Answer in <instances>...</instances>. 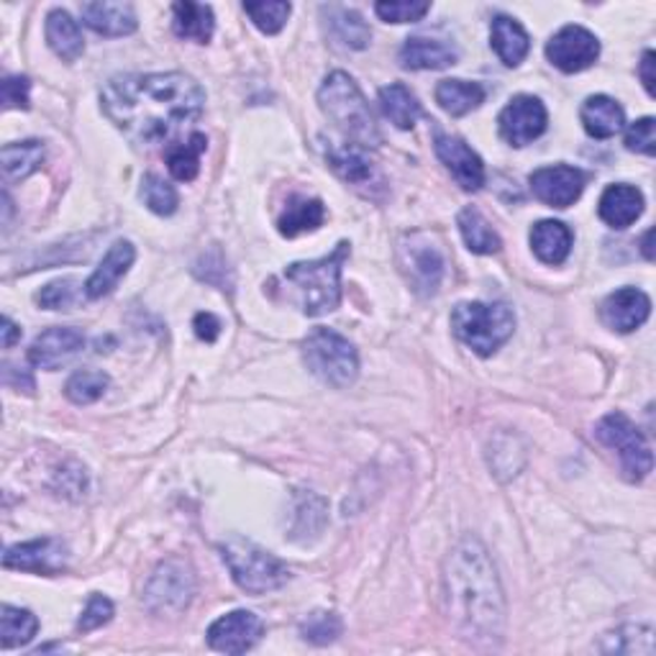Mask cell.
I'll return each mask as SVG.
<instances>
[{
  "mask_svg": "<svg viewBox=\"0 0 656 656\" xmlns=\"http://www.w3.org/2000/svg\"><path fill=\"white\" fill-rule=\"evenodd\" d=\"M485 95H488V91L480 83H467V80H441L436 85V103L455 118L480 108Z\"/></svg>",
  "mask_w": 656,
  "mask_h": 656,
  "instance_id": "cell-31",
  "label": "cell"
},
{
  "mask_svg": "<svg viewBox=\"0 0 656 656\" xmlns=\"http://www.w3.org/2000/svg\"><path fill=\"white\" fill-rule=\"evenodd\" d=\"M585 183V173L570 165L539 167L529 177L533 196L552 208H570L574 200H580Z\"/></svg>",
  "mask_w": 656,
  "mask_h": 656,
  "instance_id": "cell-13",
  "label": "cell"
},
{
  "mask_svg": "<svg viewBox=\"0 0 656 656\" xmlns=\"http://www.w3.org/2000/svg\"><path fill=\"white\" fill-rule=\"evenodd\" d=\"M379 105H383V113L400 128V132H410L420 118V103L403 83L383 87V91H379Z\"/></svg>",
  "mask_w": 656,
  "mask_h": 656,
  "instance_id": "cell-35",
  "label": "cell"
},
{
  "mask_svg": "<svg viewBox=\"0 0 656 656\" xmlns=\"http://www.w3.org/2000/svg\"><path fill=\"white\" fill-rule=\"evenodd\" d=\"M459 54L441 39L410 37L400 50V64L405 70H447L457 64Z\"/></svg>",
  "mask_w": 656,
  "mask_h": 656,
  "instance_id": "cell-21",
  "label": "cell"
},
{
  "mask_svg": "<svg viewBox=\"0 0 656 656\" xmlns=\"http://www.w3.org/2000/svg\"><path fill=\"white\" fill-rule=\"evenodd\" d=\"M428 11H431V3H418V0H387L375 6V13L387 23H416Z\"/></svg>",
  "mask_w": 656,
  "mask_h": 656,
  "instance_id": "cell-42",
  "label": "cell"
},
{
  "mask_svg": "<svg viewBox=\"0 0 656 656\" xmlns=\"http://www.w3.org/2000/svg\"><path fill=\"white\" fill-rule=\"evenodd\" d=\"M39 631V618L23 607L3 605L0 607V646L3 649H15L27 646Z\"/></svg>",
  "mask_w": 656,
  "mask_h": 656,
  "instance_id": "cell-36",
  "label": "cell"
},
{
  "mask_svg": "<svg viewBox=\"0 0 656 656\" xmlns=\"http://www.w3.org/2000/svg\"><path fill=\"white\" fill-rule=\"evenodd\" d=\"M323 218H326V208L319 198H305V196H295L288 200L285 210H282L278 229L282 237L293 239L301 237V233L321 229Z\"/></svg>",
  "mask_w": 656,
  "mask_h": 656,
  "instance_id": "cell-29",
  "label": "cell"
},
{
  "mask_svg": "<svg viewBox=\"0 0 656 656\" xmlns=\"http://www.w3.org/2000/svg\"><path fill=\"white\" fill-rule=\"evenodd\" d=\"M582 126L593 139H611L626 124V113L607 95H590L580 111Z\"/></svg>",
  "mask_w": 656,
  "mask_h": 656,
  "instance_id": "cell-25",
  "label": "cell"
},
{
  "mask_svg": "<svg viewBox=\"0 0 656 656\" xmlns=\"http://www.w3.org/2000/svg\"><path fill=\"white\" fill-rule=\"evenodd\" d=\"M434 147H436V154H439V159L444 162V165H447L451 177H455L461 188L472 190V192L482 188L485 165H482V159L477 157V152H472V147H469L465 139L436 132Z\"/></svg>",
  "mask_w": 656,
  "mask_h": 656,
  "instance_id": "cell-17",
  "label": "cell"
},
{
  "mask_svg": "<svg viewBox=\"0 0 656 656\" xmlns=\"http://www.w3.org/2000/svg\"><path fill=\"white\" fill-rule=\"evenodd\" d=\"M0 159H3V177L8 183H21L27 180L29 175H34L44 162V144L37 139L19 142V144H6L3 152H0Z\"/></svg>",
  "mask_w": 656,
  "mask_h": 656,
  "instance_id": "cell-33",
  "label": "cell"
},
{
  "mask_svg": "<svg viewBox=\"0 0 656 656\" xmlns=\"http://www.w3.org/2000/svg\"><path fill=\"white\" fill-rule=\"evenodd\" d=\"M29 91L31 80L23 75H8L0 83V101H3V111H27L29 108Z\"/></svg>",
  "mask_w": 656,
  "mask_h": 656,
  "instance_id": "cell-45",
  "label": "cell"
},
{
  "mask_svg": "<svg viewBox=\"0 0 656 656\" xmlns=\"http://www.w3.org/2000/svg\"><path fill=\"white\" fill-rule=\"evenodd\" d=\"M350 254V241H339L331 254L288 267L285 280L295 285L305 315L319 319V315L336 311L342 303V270Z\"/></svg>",
  "mask_w": 656,
  "mask_h": 656,
  "instance_id": "cell-4",
  "label": "cell"
},
{
  "mask_svg": "<svg viewBox=\"0 0 656 656\" xmlns=\"http://www.w3.org/2000/svg\"><path fill=\"white\" fill-rule=\"evenodd\" d=\"M652 313L649 295L642 293L638 288H621L611 293L601 305V315L607 329L618 331V334H631L638 326H644Z\"/></svg>",
  "mask_w": 656,
  "mask_h": 656,
  "instance_id": "cell-18",
  "label": "cell"
},
{
  "mask_svg": "<svg viewBox=\"0 0 656 656\" xmlns=\"http://www.w3.org/2000/svg\"><path fill=\"white\" fill-rule=\"evenodd\" d=\"M303 362L321 383L350 387L360 375V356L354 344L334 329H315L303 342Z\"/></svg>",
  "mask_w": 656,
  "mask_h": 656,
  "instance_id": "cell-7",
  "label": "cell"
},
{
  "mask_svg": "<svg viewBox=\"0 0 656 656\" xmlns=\"http://www.w3.org/2000/svg\"><path fill=\"white\" fill-rule=\"evenodd\" d=\"M549 116L544 103L533 95H516L498 118L500 136L513 147H525L546 132Z\"/></svg>",
  "mask_w": 656,
  "mask_h": 656,
  "instance_id": "cell-12",
  "label": "cell"
},
{
  "mask_svg": "<svg viewBox=\"0 0 656 656\" xmlns=\"http://www.w3.org/2000/svg\"><path fill=\"white\" fill-rule=\"evenodd\" d=\"M206 147H208L206 134H192L188 142L177 144V147L169 149L167 152L169 175L180 183L196 180L198 169H200V154L206 152Z\"/></svg>",
  "mask_w": 656,
  "mask_h": 656,
  "instance_id": "cell-37",
  "label": "cell"
},
{
  "mask_svg": "<svg viewBox=\"0 0 656 656\" xmlns=\"http://www.w3.org/2000/svg\"><path fill=\"white\" fill-rule=\"evenodd\" d=\"M113 618V603L108 601L105 595H91V601H87L83 615H80L77 621V631H83V634H91V631L105 626Z\"/></svg>",
  "mask_w": 656,
  "mask_h": 656,
  "instance_id": "cell-46",
  "label": "cell"
},
{
  "mask_svg": "<svg viewBox=\"0 0 656 656\" xmlns=\"http://www.w3.org/2000/svg\"><path fill=\"white\" fill-rule=\"evenodd\" d=\"M398 262L410 282L413 293L420 298H431L439 293L444 280V254L424 233H410L398 247Z\"/></svg>",
  "mask_w": 656,
  "mask_h": 656,
  "instance_id": "cell-9",
  "label": "cell"
},
{
  "mask_svg": "<svg viewBox=\"0 0 656 656\" xmlns=\"http://www.w3.org/2000/svg\"><path fill=\"white\" fill-rule=\"evenodd\" d=\"M449 615L467 642L492 644L503 634L506 603L488 549L465 539L451 549L444 564Z\"/></svg>",
  "mask_w": 656,
  "mask_h": 656,
  "instance_id": "cell-2",
  "label": "cell"
},
{
  "mask_svg": "<svg viewBox=\"0 0 656 656\" xmlns=\"http://www.w3.org/2000/svg\"><path fill=\"white\" fill-rule=\"evenodd\" d=\"M136 259V249L132 241H116L108 252H105L103 262L98 264V270H95L91 278L85 282V295L91 298V301H101V298L111 295L113 290L118 288V282L126 278V272L132 270Z\"/></svg>",
  "mask_w": 656,
  "mask_h": 656,
  "instance_id": "cell-19",
  "label": "cell"
},
{
  "mask_svg": "<svg viewBox=\"0 0 656 656\" xmlns=\"http://www.w3.org/2000/svg\"><path fill=\"white\" fill-rule=\"evenodd\" d=\"M451 329L480 356L496 354L516 331V315L503 303H459L451 313Z\"/></svg>",
  "mask_w": 656,
  "mask_h": 656,
  "instance_id": "cell-5",
  "label": "cell"
},
{
  "mask_svg": "<svg viewBox=\"0 0 656 656\" xmlns=\"http://www.w3.org/2000/svg\"><path fill=\"white\" fill-rule=\"evenodd\" d=\"M70 559V549L62 539H34L27 544L8 546L3 554L6 570H23L37 574H60Z\"/></svg>",
  "mask_w": 656,
  "mask_h": 656,
  "instance_id": "cell-14",
  "label": "cell"
},
{
  "mask_svg": "<svg viewBox=\"0 0 656 656\" xmlns=\"http://www.w3.org/2000/svg\"><path fill=\"white\" fill-rule=\"evenodd\" d=\"M83 21L101 37H128L136 31L132 3H85L80 8Z\"/></svg>",
  "mask_w": 656,
  "mask_h": 656,
  "instance_id": "cell-24",
  "label": "cell"
},
{
  "mask_svg": "<svg viewBox=\"0 0 656 656\" xmlns=\"http://www.w3.org/2000/svg\"><path fill=\"white\" fill-rule=\"evenodd\" d=\"M244 11L262 34H278L288 23L293 6L272 0V3H244Z\"/></svg>",
  "mask_w": 656,
  "mask_h": 656,
  "instance_id": "cell-41",
  "label": "cell"
},
{
  "mask_svg": "<svg viewBox=\"0 0 656 656\" xmlns=\"http://www.w3.org/2000/svg\"><path fill=\"white\" fill-rule=\"evenodd\" d=\"M323 23H326L329 37L334 39V44L344 46V50H364L369 44L372 31L364 19L352 8L344 6H323Z\"/></svg>",
  "mask_w": 656,
  "mask_h": 656,
  "instance_id": "cell-22",
  "label": "cell"
},
{
  "mask_svg": "<svg viewBox=\"0 0 656 656\" xmlns=\"http://www.w3.org/2000/svg\"><path fill=\"white\" fill-rule=\"evenodd\" d=\"M295 521H293V531H290V539L293 541H305L319 539L323 525L329 521V503L313 492H298L295 500Z\"/></svg>",
  "mask_w": 656,
  "mask_h": 656,
  "instance_id": "cell-32",
  "label": "cell"
},
{
  "mask_svg": "<svg viewBox=\"0 0 656 656\" xmlns=\"http://www.w3.org/2000/svg\"><path fill=\"white\" fill-rule=\"evenodd\" d=\"M319 105L321 111L342 128L350 144H356V147L362 149L379 147L383 136H379L369 103L362 95L360 85H356L346 72H331V75L323 80L319 91Z\"/></svg>",
  "mask_w": 656,
  "mask_h": 656,
  "instance_id": "cell-3",
  "label": "cell"
},
{
  "mask_svg": "<svg viewBox=\"0 0 656 656\" xmlns=\"http://www.w3.org/2000/svg\"><path fill=\"white\" fill-rule=\"evenodd\" d=\"M457 223H459L461 239H465L469 252H475V254H498L500 247H503V241H500L498 231L492 229V226L488 223V218H485L477 208L461 210Z\"/></svg>",
  "mask_w": 656,
  "mask_h": 656,
  "instance_id": "cell-34",
  "label": "cell"
},
{
  "mask_svg": "<svg viewBox=\"0 0 656 656\" xmlns=\"http://www.w3.org/2000/svg\"><path fill=\"white\" fill-rule=\"evenodd\" d=\"M83 331L72 326H54L34 339V344H31L29 350V362L39 369L54 372L75 360V356L83 352Z\"/></svg>",
  "mask_w": 656,
  "mask_h": 656,
  "instance_id": "cell-16",
  "label": "cell"
},
{
  "mask_svg": "<svg viewBox=\"0 0 656 656\" xmlns=\"http://www.w3.org/2000/svg\"><path fill=\"white\" fill-rule=\"evenodd\" d=\"M262 621L252 611H233L208 628V646L221 654H247L262 638Z\"/></svg>",
  "mask_w": 656,
  "mask_h": 656,
  "instance_id": "cell-15",
  "label": "cell"
},
{
  "mask_svg": "<svg viewBox=\"0 0 656 656\" xmlns=\"http://www.w3.org/2000/svg\"><path fill=\"white\" fill-rule=\"evenodd\" d=\"M626 149L654 157L656 154V121L652 116L638 118L626 132Z\"/></svg>",
  "mask_w": 656,
  "mask_h": 656,
  "instance_id": "cell-44",
  "label": "cell"
},
{
  "mask_svg": "<svg viewBox=\"0 0 656 656\" xmlns=\"http://www.w3.org/2000/svg\"><path fill=\"white\" fill-rule=\"evenodd\" d=\"M490 44L506 67H518L531 50V39L525 34V29L516 19H510V15H496Z\"/></svg>",
  "mask_w": 656,
  "mask_h": 656,
  "instance_id": "cell-27",
  "label": "cell"
},
{
  "mask_svg": "<svg viewBox=\"0 0 656 656\" xmlns=\"http://www.w3.org/2000/svg\"><path fill=\"white\" fill-rule=\"evenodd\" d=\"M0 331H3V346H6V350H11V346L21 339V329L15 326V323L8 319V315H3V329H0Z\"/></svg>",
  "mask_w": 656,
  "mask_h": 656,
  "instance_id": "cell-49",
  "label": "cell"
},
{
  "mask_svg": "<svg viewBox=\"0 0 656 656\" xmlns=\"http://www.w3.org/2000/svg\"><path fill=\"white\" fill-rule=\"evenodd\" d=\"M597 214H601V218L611 229H628V226L638 221V216L644 214L642 190L626 183L611 185L601 196Z\"/></svg>",
  "mask_w": 656,
  "mask_h": 656,
  "instance_id": "cell-20",
  "label": "cell"
},
{
  "mask_svg": "<svg viewBox=\"0 0 656 656\" xmlns=\"http://www.w3.org/2000/svg\"><path fill=\"white\" fill-rule=\"evenodd\" d=\"M103 113L136 147H159L196 124L206 105L202 87L185 72L121 75L101 91Z\"/></svg>",
  "mask_w": 656,
  "mask_h": 656,
  "instance_id": "cell-1",
  "label": "cell"
},
{
  "mask_svg": "<svg viewBox=\"0 0 656 656\" xmlns=\"http://www.w3.org/2000/svg\"><path fill=\"white\" fill-rule=\"evenodd\" d=\"M192 595H196V577L183 559H167L165 564H159L144 587V603L154 613H180L190 605Z\"/></svg>",
  "mask_w": 656,
  "mask_h": 656,
  "instance_id": "cell-10",
  "label": "cell"
},
{
  "mask_svg": "<svg viewBox=\"0 0 656 656\" xmlns=\"http://www.w3.org/2000/svg\"><path fill=\"white\" fill-rule=\"evenodd\" d=\"M546 56L556 70L574 75V72L593 67L597 56H601V42H597L593 31L582 27H564L546 42Z\"/></svg>",
  "mask_w": 656,
  "mask_h": 656,
  "instance_id": "cell-11",
  "label": "cell"
},
{
  "mask_svg": "<svg viewBox=\"0 0 656 656\" xmlns=\"http://www.w3.org/2000/svg\"><path fill=\"white\" fill-rule=\"evenodd\" d=\"M192 329H196V336L200 342L210 344L221 334V321H218L214 313H198L196 321H192Z\"/></svg>",
  "mask_w": 656,
  "mask_h": 656,
  "instance_id": "cell-47",
  "label": "cell"
},
{
  "mask_svg": "<svg viewBox=\"0 0 656 656\" xmlns=\"http://www.w3.org/2000/svg\"><path fill=\"white\" fill-rule=\"evenodd\" d=\"M226 566H229L233 582L252 595H264L280 590L290 580V570L278 556L264 552L252 541L233 537L218 546Z\"/></svg>",
  "mask_w": 656,
  "mask_h": 656,
  "instance_id": "cell-6",
  "label": "cell"
},
{
  "mask_svg": "<svg viewBox=\"0 0 656 656\" xmlns=\"http://www.w3.org/2000/svg\"><path fill=\"white\" fill-rule=\"evenodd\" d=\"M531 249L544 264H562L572 252V231L562 221H539L531 229Z\"/></svg>",
  "mask_w": 656,
  "mask_h": 656,
  "instance_id": "cell-30",
  "label": "cell"
},
{
  "mask_svg": "<svg viewBox=\"0 0 656 656\" xmlns=\"http://www.w3.org/2000/svg\"><path fill=\"white\" fill-rule=\"evenodd\" d=\"M595 439L601 441L603 447L613 449L615 455H618L626 480L638 482L652 472L654 457H652L649 441H646V436L638 431L634 420L623 416V413L618 410L607 413V416L597 420Z\"/></svg>",
  "mask_w": 656,
  "mask_h": 656,
  "instance_id": "cell-8",
  "label": "cell"
},
{
  "mask_svg": "<svg viewBox=\"0 0 656 656\" xmlns=\"http://www.w3.org/2000/svg\"><path fill=\"white\" fill-rule=\"evenodd\" d=\"M654 52L649 50V52H644V56H642V64H638V75H642V83H644V87H646V93L652 95H656V87H654V83H656V77H654Z\"/></svg>",
  "mask_w": 656,
  "mask_h": 656,
  "instance_id": "cell-48",
  "label": "cell"
},
{
  "mask_svg": "<svg viewBox=\"0 0 656 656\" xmlns=\"http://www.w3.org/2000/svg\"><path fill=\"white\" fill-rule=\"evenodd\" d=\"M652 237H654V231H646V233H644V239H642V249H644V257H646V259H654V252H652Z\"/></svg>",
  "mask_w": 656,
  "mask_h": 656,
  "instance_id": "cell-50",
  "label": "cell"
},
{
  "mask_svg": "<svg viewBox=\"0 0 656 656\" xmlns=\"http://www.w3.org/2000/svg\"><path fill=\"white\" fill-rule=\"evenodd\" d=\"M173 29L180 39H188V42H196V44H208L216 29L214 8L206 3H190V0H185V3H175Z\"/></svg>",
  "mask_w": 656,
  "mask_h": 656,
  "instance_id": "cell-28",
  "label": "cell"
},
{
  "mask_svg": "<svg viewBox=\"0 0 656 656\" xmlns=\"http://www.w3.org/2000/svg\"><path fill=\"white\" fill-rule=\"evenodd\" d=\"M77 280L64 278V280H54L50 285H44L37 293V303L46 308V311H62V308L75 305L77 301Z\"/></svg>",
  "mask_w": 656,
  "mask_h": 656,
  "instance_id": "cell-43",
  "label": "cell"
},
{
  "mask_svg": "<svg viewBox=\"0 0 656 656\" xmlns=\"http://www.w3.org/2000/svg\"><path fill=\"white\" fill-rule=\"evenodd\" d=\"M326 162L344 183L354 185V188H369L377 177L375 167H372V162L367 159L364 149L356 147V144H350V142L329 144Z\"/></svg>",
  "mask_w": 656,
  "mask_h": 656,
  "instance_id": "cell-23",
  "label": "cell"
},
{
  "mask_svg": "<svg viewBox=\"0 0 656 656\" xmlns=\"http://www.w3.org/2000/svg\"><path fill=\"white\" fill-rule=\"evenodd\" d=\"M46 44L52 46V52L64 62H75L77 56L85 52V39L80 23L72 19L67 11L56 8L46 15Z\"/></svg>",
  "mask_w": 656,
  "mask_h": 656,
  "instance_id": "cell-26",
  "label": "cell"
},
{
  "mask_svg": "<svg viewBox=\"0 0 656 656\" xmlns=\"http://www.w3.org/2000/svg\"><path fill=\"white\" fill-rule=\"evenodd\" d=\"M344 623L336 613L315 611L301 621V636L315 646H329L342 636Z\"/></svg>",
  "mask_w": 656,
  "mask_h": 656,
  "instance_id": "cell-39",
  "label": "cell"
},
{
  "mask_svg": "<svg viewBox=\"0 0 656 656\" xmlns=\"http://www.w3.org/2000/svg\"><path fill=\"white\" fill-rule=\"evenodd\" d=\"M108 375L101 369H80L67 379L64 385V395L75 403V405H91L95 400H101L105 391H108Z\"/></svg>",
  "mask_w": 656,
  "mask_h": 656,
  "instance_id": "cell-38",
  "label": "cell"
},
{
  "mask_svg": "<svg viewBox=\"0 0 656 656\" xmlns=\"http://www.w3.org/2000/svg\"><path fill=\"white\" fill-rule=\"evenodd\" d=\"M142 200L144 206L157 216H173L177 206H180V196H177V190L157 175H147L142 180Z\"/></svg>",
  "mask_w": 656,
  "mask_h": 656,
  "instance_id": "cell-40",
  "label": "cell"
}]
</instances>
